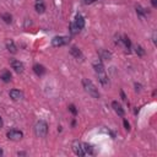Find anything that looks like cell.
<instances>
[{
  "mask_svg": "<svg viewBox=\"0 0 157 157\" xmlns=\"http://www.w3.org/2000/svg\"><path fill=\"white\" fill-rule=\"evenodd\" d=\"M97 76H98V80L103 85V86H108L109 81H108V76H107L106 71H101V72H97Z\"/></svg>",
  "mask_w": 157,
  "mask_h": 157,
  "instance_id": "10",
  "label": "cell"
},
{
  "mask_svg": "<svg viewBox=\"0 0 157 157\" xmlns=\"http://www.w3.org/2000/svg\"><path fill=\"white\" fill-rule=\"evenodd\" d=\"M79 32H80V31L76 28V26L74 25V22L70 23V33H71V35H76V33H79Z\"/></svg>",
  "mask_w": 157,
  "mask_h": 157,
  "instance_id": "23",
  "label": "cell"
},
{
  "mask_svg": "<svg viewBox=\"0 0 157 157\" xmlns=\"http://www.w3.org/2000/svg\"><path fill=\"white\" fill-rule=\"evenodd\" d=\"M6 136L9 140H12V141H20V140L23 137V133L17 129H11V130L7 131Z\"/></svg>",
  "mask_w": 157,
  "mask_h": 157,
  "instance_id": "3",
  "label": "cell"
},
{
  "mask_svg": "<svg viewBox=\"0 0 157 157\" xmlns=\"http://www.w3.org/2000/svg\"><path fill=\"white\" fill-rule=\"evenodd\" d=\"M1 19L4 20L5 23H11V21H12V16H11L10 14H3V15H1Z\"/></svg>",
  "mask_w": 157,
  "mask_h": 157,
  "instance_id": "21",
  "label": "cell"
},
{
  "mask_svg": "<svg viewBox=\"0 0 157 157\" xmlns=\"http://www.w3.org/2000/svg\"><path fill=\"white\" fill-rule=\"evenodd\" d=\"M70 54L74 56V58H76V59L79 60V59H82L84 58V55H82V53H81V51L77 48V47H75V46H72L71 48H70Z\"/></svg>",
  "mask_w": 157,
  "mask_h": 157,
  "instance_id": "11",
  "label": "cell"
},
{
  "mask_svg": "<svg viewBox=\"0 0 157 157\" xmlns=\"http://www.w3.org/2000/svg\"><path fill=\"white\" fill-rule=\"evenodd\" d=\"M124 127H125V129H127V130H130V124L128 123V120H127V119H124Z\"/></svg>",
  "mask_w": 157,
  "mask_h": 157,
  "instance_id": "26",
  "label": "cell"
},
{
  "mask_svg": "<svg viewBox=\"0 0 157 157\" xmlns=\"http://www.w3.org/2000/svg\"><path fill=\"white\" fill-rule=\"evenodd\" d=\"M95 1H97V0H82V3H84V4H86V5H90V4L95 3Z\"/></svg>",
  "mask_w": 157,
  "mask_h": 157,
  "instance_id": "25",
  "label": "cell"
},
{
  "mask_svg": "<svg viewBox=\"0 0 157 157\" xmlns=\"http://www.w3.org/2000/svg\"><path fill=\"white\" fill-rule=\"evenodd\" d=\"M151 4H152V6H153V7H156V6H157V1H156V0H151Z\"/></svg>",
  "mask_w": 157,
  "mask_h": 157,
  "instance_id": "29",
  "label": "cell"
},
{
  "mask_svg": "<svg viewBox=\"0 0 157 157\" xmlns=\"http://www.w3.org/2000/svg\"><path fill=\"white\" fill-rule=\"evenodd\" d=\"M35 10L38 12V14H43L46 11V5L42 3V1H38L36 5H35Z\"/></svg>",
  "mask_w": 157,
  "mask_h": 157,
  "instance_id": "17",
  "label": "cell"
},
{
  "mask_svg": "<svg viewBox=\"0 0 157 157\" xmlns=\"http://www.w3.org/2000/svg\"><path fill=\"white\" fill-rule=\"evenodd\" d=\"M72 151L75 152V155L77 156H85V151H84V147H82V144L79 141H74L72 143Z\"/></svg>",
  "mask_w": 157,
  "mask_h": 157,
  "instance_id": "5",
  "label": "cell"
},
{
  "mask_svg": "<svg viewBox=\"0 0 157 157\" xmlns=\"http://www.w3.org/2000/svg\"><path fill=\"white\" fill-rule=\"evenodd\" d=\"M37 1H41V0H37Z\"/></svg>",
  "mask_w": 157,
  "mask_h": 157,
  "instance_id": "33",
  "label": "cell"
},
{
  "mask_svg": "<svg viewBox=\"0 0 157 157\" xmlns=\"http://www.w3.org/2000/svg\"><path fill=\"white\" fill-rule=\"evenodd\" d=\"M35 134L38 137H46L48 134V124L44 120H39L35 125Z\"/></svg>",
  "mask_w": 157,
  "mask_h": 157,
  "instance_id": "2",
  "label": "cell"
},
{
  "mask_svg": "<svg viewBox=\"0 0 157 157\" xmlns=\"http://www.w3.org/2000/svg\"><path fill=\"white\" fill-rule=\"evenodd\" d=\"M135 87H136V88H135L136 91H140V90H141V85H140V84H135Z\"/></svg>",
  "mask_w": 157,
  "mask_h": 157,
  "instance_id": "27",
  "label": "cell"
},
{
  "mask_svg": "<svg viewBox=\"0 0 157 157\" xmlns=\"http://www.w3.org/2000/svg\"><path fill=\"white\" fill-rule=\"evenodd\" d=\"M0 80L4 82H10L11 81V72L9 70H4L1 74H0Z\"/></svg>",
  "mask_w": 157,
  "mask_h": 157,
  "instance_id": "13",
  "label": "cell"
},
{
  "mask_svg": "<svg viewBox=\"0 0 157 157\" xmlns=\"http://www.w3.org/2000/svg\"><path fill=\"white\" fill-rule=\"evenodd\" d=\"M120 96H122V100H124V101L127 100V97H125V95H124V92H123V91H120Z\"/></svg>",
  "mask_w": 157,
  "mask_h": 157,
  "instance_id": "28",
  "label": "cell"
},
{
  "mask_svg": "<svg viewBox=\"0 0 157 157\" xmlns=\"http://www.w3.org/2000/svg\"><path fill=\"white\" fill-rule=\"evenodd\" d=\"M1 127H3V118L0 117V128H1Z\"/></svg>",
  "mask_w": 157,
  "mask_h": 157,
  "instance_id": "31",
  "label": "cell"
},
{
  "mask_svg": "<svg viewBox=\"0 0 157 157\" xmlns=\"http://www.w3.org/2000/svg\"><path fill=\"white\" fill-rule=\"evenodd\" d=\"M122 44H124V47H125L128 51H130V48H131V42H130V39L127 37V36H124L123 39H122Z\"/></svg>",
  "mask_w": 157,
  "mask_h": 157,
  "instance_id": "19",
  "label": "cell"
},
{
  "mask_svg": "<svg viewBox=\"0 0 157 157\" xmlns=\"http://www.w3.org/2000/svg\"><path fill=\"white\" fill-rule=\"evenodd\" d=\"M33 71L37 74L38 76H42L43 74L46 72V69H44L43 65H41V64H35V65H33Z\"/></svg>",
  "mask_w": 157,
  "mask_h": 157,
  "instance_id": "14",
  "label": "cell"
},
{
  "mask_svg": "<svg viewBox=\"0 0 157 157\" xmlns=\"http://www.w3.org/2000/svg\"><path fill=\"white\" fill-rule=\"evenodd\" d=\"M9 96H10L11 100H14V101H19V100H22V98H23V93L21 92L20 90H16V88L10 91Z\"/></svg>",
  "mask_w": 157,
  "mask_h": 157,
  "instance_id": "7",
  "label": "cell"
},
{
  "mask_svg": "<svg viewBox=\"0 0 157 157\" xmlns=\"http://www.w3.org/2000/svg\"><path fill=\"white\" fill-rule=\"evenodd\" d=\"M135 52H136V54L139 56H144L145 55V51H144V48L141 46H136L135 47Z\"/></svg>",
  "mask_w": 157,
  "mask_h": 157,
  "instance_id": "22",
  "label": "cell"
},
{
  "mask_svg": "<svg viewBox=\"0 0 157 157\" xmlns=\"http://www.w3.org/2000/svg\"><path fill=\"white\" fill-rule=\"evenodd\" d=\"M82 86H84L85 91L90 96H92L93 98H100V92H98L97 87L95 86V84L91 80L84 79V80H82Z\"/></svg>",
  "mask_w": 157,
  "mask_h": 157,
  "instance_id": "1",
  "label": "cell"
},
{
  "mask_svg": "<svg viewBox=\"0 0 157 157\" xmlns=\"http://www.w3.org/2000/svg\"><path fill=\"white\" fill-rule=\"evenodd\" d=\"M68 43V37H63V36H59V37H54L52 39V46L53 47H61L64 44Z\"/></svg>",
  "mask_w": 157,
  "mask_h": 157,
  "instance_id": "4",
  "label": "cell"
},
{
  "mask_svg": "<svg viewBox=\"0 0 157 157\" xmlns=\"http://www.w3.org/2000/svg\"><path fill=\"white\" fill-rule=\"evenodd\" d=\"M69 109H70V112L74 114V115H76L77 114V111H76V107L75 106H74V104H70L69 106Z\"/></svg>",
  "mask_w": 157,
  "mask_h": 157,
  "instance_id": "24",
  "label": "cell"
},
{
  "mask_svg": "<svg viewBox=\"0 0 157 157\" xmlns=\"http://www.w3.org/2000/svg\"><path fill=\"white\" fill-rule=\"evenodd\" d=\"M3 152H4V151H3V148H1V147H0V156H1V155H3Z\"/></svg>",
  "mask_w": 157,
  "mask_h": 157,
  "instance_id": "32",
  "label": "cell"
},
{
  "mask_svg": "<svg viewBox=\"0 0 157 157\" xmlns=\"http://www.w3.org/2000/svg\"><path fill=\"white\" fill-rule=\"evenodd\" d=\"M152 41H153V43L156 44V32H153V36H152Z\"/></svg>",
  "mask_w": 157,
  "mask_h": 157,
  "instance_id": "30",
  "label": "cell"
},
{
  "mask_svg": "<svg viewBox=\"0 0 157 157\" xmlns=\"http://www.w3.org/2000/svg\"><path fill=\"white\" fill-rule=\"evenodd\" d=\"M74 25L76 26V28L80 31V30H82L85 27V19L82 17V16L80 15V14H77L76 15V17H75V21H74Z\"/></svg>",
  "mask_w": 157,
  "mask_h": 157,
  "instance_id": "8",
  "label": "cell"
},
{
  "mask_svg": "<svg viewBox=\"0 0 157 157\" xmlns=\"http://www.w3.org/2000/svg\"><path fill=\"white\" fill-rule=\"evenodd\" d=\"M100 56H101L102 60H111L112 54H111L108 51H101V52H100Z\"/></svg>",
  "mask_w": 157,
  "mask_h": 157,
  "instance_id": "18",
  "label": "cell"
},
{
  "mask_svg": "<svg viewBox=\"0 0 157 157\" xmlns=\"http://www.w3.org/2000/svg\"><path fill=\"white\" fill-rule=\"evenodd\" d=\"M112 107H113V109H114V112L117 113L119 117H124V109H123V107H122V104L120 103H118L117 101H114V102H112Z\"/></svg>",
  "mask_w": 157,
  "mask_h": 157,
  "instance_id": "9",
  "label": "cell"
},
{
  "mask_svg": "<svg viewBox=\"0 0 157 157\" xmlns=\"http://www.w3.org/2000/svg\"><path fill=\"white\" fill-rule=\"evenodd\" d=\"M5 46H6V49H7V51H9L10 53H12V54H16V53H17V48H16V46H15V43H14L12 39H7L6 43H5Z\"/></svg>",
  "mask_w": 157,
  "mask_h": 157,
  "instance_id": "12",
  "label": "cell"
},
{
  "mask_svg": "<svg viewBox=\"0 0 157 157\" xmlns=\"http://www.w3.org/2000/svg\"><path fill=\"white\" fill-rule=\"evenodd\" d=\"M136 12L140 15V17H144V16L147 14V10L144 9V7H141L140 5H137V6H136Z\"/></svg>",
  "mask_w": 157,
  "mask_h": 157,
  "instance_id": "20",
  "label": "cell"
},
{
  "mask_svg": "<svg viewBox=\"0 0 157 157\" xmlns=\"http://www.w3.org/2000/svg\"><path fill=\"white\" fill-rule=\"evenodd\" d=\"M11 68L17 72V74H21L22 71H23V69H25V65H23V63L22 61H20V60H12L11 61Z\"/></svg>",
  "mask_w": 157,
  "mask_h": 157,
  "instance_id": "6",
  "label": "cell"
},
{
  "mask_svg": "<svg viewBox=\"0 0 157 157\" xmlns=\"http://www.w3.org/2000/svg\"><path fill=\"white\" fill-rule=\"evenodd\" d=\"M82 147H84V151H85L86 155H87V153H88V155H93V153H95V151H93V146H92V145L84 143V144H82Z\"/></svg>",
  "mask_w": 157,
  "mask_h": 157,
  "instance_id": "16",
  "label": "cell"
},
{
  "mask_svg": "<svg viewBox=\"0 0 157 157\" xmlns=\"http://www.w3.org/2000/svg\"><path fill=\"white\" fill-rule=\"evenodd\" d=\"M93 69L97 72H101V71H104V67H103V64H102V60H96L93 63Z\"/></svg>",
  "mask_w": 157,
  "mask_h": 157,
  "instance_id": "15",
  "label": "cell"
}]
</instances>
